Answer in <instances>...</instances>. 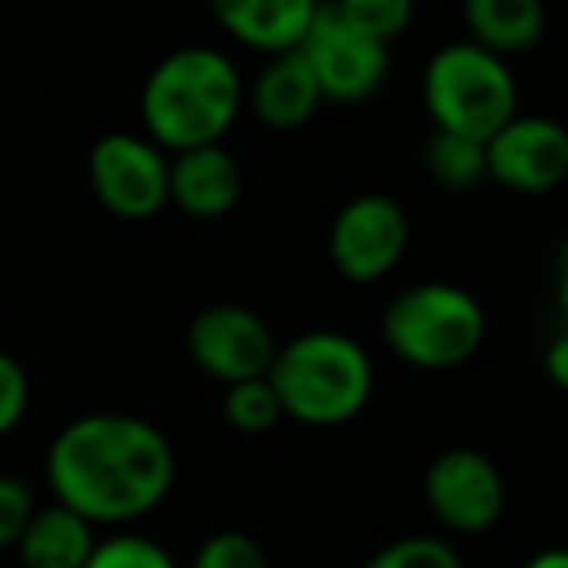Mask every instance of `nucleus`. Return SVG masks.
<instances>
[{
	"label": "nucleus",
	"mask_w": 568,
	"mask_h": 568,
	"mask_svg": "<svg viewBox=\"0 0 568 568\" xmlns=\"http://www.w3.org/2000/svg\"><path fill=\"white\" fill-rule=\"evenodd\" d=\"M55 503L90 526L144 518L175 483V452L152 420L133 413H87L48 448Z\"/></svg>",
	"instance_id": "f257e3e1"
},
{
	"label": "nucleus",
	"mask_w": 568,
	"mask_h": 568,
	"mask_svg": "<svg viewBox=\"0 0 568 568\" xmlns=\"http://www.w3.org/2000/svg\"><path fill=\"white\" fill-rule=\"evenodd\" d=\"M245 87L219 48H180L164 55L141 90V121L164 152L219 144L230 133Z\"/></svg>",
	"instance_id": "f03ea898"
},
{
	"label": "nucleus",
	"mask_w": 568,
	"mask_h": 568,
	"mask_svg": "<svg viewBox=\"0 0 568 568\" xmlns=\"http://www.w3.org/2000/svg\"><path fill=\"white\" fill-rule=\"evenodd\" d=\"M284 417L332 428L358 417L374 394V363L343 332H304L273 351L265 371Z\"/></svg>",
	"instance_id": "7ed1b4c3"
},
{
	"label": "nucleus",
	"mask_w": 568,
	"mask_h": 568,
	"mask_svg": "<svg viewBox=\"0 0 568 568\" xmlns=\"http://www.w3.org/2000/svg\"><path fill=\"white\" fill-rule=\"evenodd\" d=\"M487 335L483 304L448 281H420L382 312V339L402 363L417 371L464 366Z\"/></svg>",
	"instance_id": "20e7f679"
},
{
	"label": "nucleus",
	"mask_w": 568,
	"mask_h": 568,
	"mask_svg": "<svg viewBox=\"0 0 568 568\" xmlns=\"http://www.w3.org/2000/svg\"><path fill=\"white\" fill-rule=\"evenodd\" d=\"M425 110L440 133L487 141L518 113V82L506 59L459 40L440 48L425 67Z\"/></svg>",
	"instance_id": "39448f33"
},
{
	"label": "nucleus",
	"mask_w": 568,
	"mask_h": 568,
	"mask_svg": "<svg viewBox=\"0 0 568 568\" xmlns=\"http://www.w3.org/2000/svg\"><path fill=\"white\" fill-rule=\"evenodd\" d=\"M296 51L316 74L324 102H366L378 94L389 74V43L366 36L324 0Z\"/></svg>",
	"instance_id": "423d86ee"
},
{
	"label": "nucleus",
	"mask_w": 568,
	"mask_h": 568,
	"mask_svg": "<svg viewBox=\"0 0 568 568\" xmlns=\"http://www.w3.org/2000/svg\"><path fill=\"white\" fill-rule=\"evenodd\" d=\"M87 175L98 203L125 222L156 219L168 206V156L149 136H98L87 160Z\"/></svg>",
	"instance_id": "0eeeda50"
},
{
	"label": "nucleus",
	"mask_w": 568,
	"mask_h": 568,
	"mask_svg": "<svg viewBox=\"0 0 568 568\" xmlns=\"http://www.w3.org/2000/svg\"><path fill=\"white\" fill-rule=\"evenodd\" d=\"M409 250V214L397 199L366 191L339 206L327 234V253L343 281L374 284L394 273Z\"/></svg>",
	"instance_id": "6e6552de"
},
{
	"label": "nucleus",
	"mask_w": 568,
	"mask_h": 568,
	"mask_svg": "<svg viewBox=\"0 0 568 568\" xmlns=\"http://www.w3.org/2000/svg\"><path fill=\"white\" fill-rule=\"evenodd\" d=\"M487 180L521 195H545L568 180V133L560 121L537 113H514L483 141Z\"/></svg>",
	"instance_id": "1a4fd4ad"
},
{
	"label": "nucleus",
	"mask_w": 568,
	"mask_h": 568,
	"mask_svg": "<svg viewBox=\"0 0 568 568\" xmlns=\"http://www.w3.org/2000/svg\"><path fill=\"white\" fill-rule=\"evenodd\" d=\"M425 503L440 526L483 534L503 518L506 487L498 467L475 448H448L425 471Z\"/></svg>",
	"instance_id": "9d476101"
},
{
	"label": "nucleus",
	"mask_w": 568,
	"mask_h": 568,
	"mask_svg": "<svg viewBox=\"0 0 568 568\" xmlns=\"http://www.w3.org/2000/svg\"><path fill=\"white\" fill-rule=\"evenodd\" d=\"M273 332L257 312L242 304H211L187 327V355L206 378L234 386L245 378H261L273 363Z\"/></svg>",
	"instance_id": "9b49d317"
},
{
	"label": "nucleus",
	"mask_w": 568,
	"mask_h": 568,
	"mask_svg": "<svg viewBox=\"0 0 568 568\" xmlns=\"http://www.w3.org/2000/svg\"><path fill=\"white\" fill-rule=\"evenodd\" d=\"M242 199V168L222 144H199L168 156V203L191 219H222Z\"/></svg>",
	"instance_id": "f8f14e48"
},
{
	"label": "nucleus",
	"mask_w": 568,
	"mask_h": 568,
	"mask_svg": "<svg viewBox=\"0 0 568 568\" xmlns=\"http://www.w3.org/2000/svg\"><path fill=\"white\" fill-rule=\"evenodd\" d=\"M320 0H211V12L237 43L265 55L296 51Z\"/></svg>",
	"instance_id": "ddd939ff"
},
{
	"label": "nucleus",
	"mask_w": 568,
	"mask_h": 568,
	"mask_svg": "<svg viewBox=\"0 0 568 568\" xmlns=\"http://www.w3.org/2000/svg\"><path fill=\"white\" fill-rule=\"evenodd\" d=\"M320 102H324V98H320L316 74L308 71L301 51L268 55V63L261 67L250 87L253 113H257L261 125L276 129V133L308 125L312 113L320 110Z\"/></svg>",
	"instance_id": "4468645a"
},
{
	"label": "nucleus",
	"mask_w": 568,
	"mask_h": 568,
	"mask_svg": "<svg viewBox=\"0 0 568 568\" xmlns=\"http://www.w3.org/2000/svg\"><path fill=\"white\" fill-rule=\"evenodd\" d=\"M94 526L67 506H36L24 534L12 549L24 568H82L94 552Z\"/></svg>",
	"instance_id": "2eb2a0df"
},
{
	"label": "nucleus",
	"mask_w": 568,
	"mask_h": 568,
	"mask_svg": "<svg viewBox=\"0 0 568 568\" xmlns=\"http://www.w3.org/2000/svg\"><path fill=\"white\" fill-rule=\"evenodd\" d=\"M464 28L475 48L506 59L545 36L541 0H464Z\"/></svg>",
	"instance_id": "dca6fc26"
},
{
	"label": "nucleus",
	"mask_w": 568,
	"mask_h": 568,
	"mask_svg": "<svg viewBox=\"0 0 568 568\" xmlns=\"http://www.w3.org/2000/svg\"><path fill=\"white\" fill-rule=\"evenodd\" d=\"M425 172L436 187L444 191H471L487 180V156H483V141L459 133H440L436 129L425 144Z\"/></svg>",
	"instance_id": "f3484780"
},
{
	"label": "nucleus",
	"mask_w": 568,
	"mask_h": 568,
	"mask_svg": "<svg viewBox=\"0 0 568 568\" xmlns=\"http://www.w3.org/2000/svg\"><path fill=\"white\" fill-rule=\"evenodd\" d=\"M222 417H226V425L237 428V433L257 436V433H268L284 413H281V402H276L273 386H268V378L261 374V378H245V382L226 386Z\"/></svg>",
	"instance_id": "a211bd4d"
},
{
	"label": "nucleus",
	"mask_w": 568,
	"mask_h": 568,
	"mask_svg": "<svg viewBox=\"0 0 568 568\" xmlns=\"http://www.w3.org/2000/svg\"><path fill=\"white\" fill-rule=\"evenodd\" d=\"M327 4L382 43H394L417 17V0H327Z\"/></svg>",
	"instance_id": "6ab92c4d"
},
{
	"label": "nucleus",
	"mask_w": 568,
	"mask_h": 568,
	"mask_svg": "<svg viewBox=\"0 0 568 568\" xmlns=\"http://www.w3.org/2000/svg\"><path fill=\"white\" fill-rule=\"evenodd\" d=\"M363 568H464L459 552L452 549L440 537H402V541H389L386 549H378Z\"/></svg>",
	"instance_id": "aec40b11"
},
{
	"label": "nucleus",
	"mask_w": 568,
	"mask_h": 568,
	"mask_svg": "<svg viewBox=\"0 0 568 568\" xmlns=\"http://www.w3.org/2000/svg\"><path fill=\"white\" fill-rule=\"evenodd\" d=\"M82 568H175V560L164 552V545L149 541V537L118 534L98 541Z\"/></svg>",
	"instance_id": "412c9836"
},
{
	"label": "nucleus",
	"mask_w": 568,
	"mask_h": 568,
	"mask_svg": "<svg viewBox=\"0 0 568 568\" xmlns=\"http://www.w3.org/2000/svg\"><path fill=\"white\" fill-rule=\"evenodd\" d=\"M191 568H268V557L242 529H219L199 545Z\"/></svg>",
	"instance_id": "4be33fe9"
},
{
	"label": "nucleus",
	"mask_w": 568,
	"mask_h": 568,
	"mask_svg": "<svg viewBox=\"0 0 568 568\" xmlns=\"http://www.w3.org/2000/svg\"><path fill=\"white\" fill-rule=\"evenodd\" d=\"M36 514L32 487L17 475H0V549H12Z\"/></svg>",
	"instance_id": "5701e85b"
},
{
	"label": "nucleus",
	"mask_w": 568,
	"mask_h": 568,
	"mask_svg": "<svg viewBox=\"0 0 568 568\" xmlns=\"http://www.w3.org/2000/svg\"><path fill=\"white\" fill-rule=\"evenodd\" d=\"M28 413V374L9 351H0V436L24 420Z\"/></svg>",
	"instance_id": "b1692460"
},
{
	"label": "nucleus",
	"mask_w": 568,
	"mask_h": 568,
	"mask_svg": "<svg viewBox=\"0 0 568 568\" xmlns=\"http://www.w3.org/2000/svg\"><path fill=\"white\" fill-rule=\"evenodd\" d=\"M549 378L557 382V386H565L568 382V339L565 335H557L549 347Z\"/></svg>",
	"instance_id": "393cba45"
},
{
	"label": "nucleus",
	"mask_w": 568,
	"mask_h": 568,
	"mask_svg": "<svg viewBox=\"0 0 568 568\" xmlns=\"http://www.w3.org/2000/svg\"><path fill=\"white\" fill-rule=\"evenodd\" d=\"M526 568H568V552L565 549H545L537 557H529Z\"/></svg>",
	"instance_id": "a878e982"
}]
</instances>
